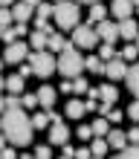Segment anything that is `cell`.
I'll list each match as a JSON object with an SVG mask.
<instances>
[{
	"label": "cell",
	"instance_id": "52a82bcc",
	"mask_svg": "<svg viewBox=\"0 0 139 159\" xmlns=\"http://www.w3.org/2000/svg\"><path fill=\"white\" fill-rule=\"evenodd\" d=\"M125 72H127V64H125V58H110V61H104V75L110 78V81H119V78H125Z\"/></svg>",
	"mask_w": 139,
	"mask_h": 159
},
{
	"label": "cell",
	"instance_id": "2e32d148",
	"mask_svg": "<svg viewBox=\"0 0 139 159\" xmlns=\"http://www.w3.org/2000/svg\"><path fill=\"white\" fill-rule=\"evenodd\" d=\"M23 87H26V78L17 72V75H9L6 78V90L12 93V96H23Z\"/></svg>",
	"mask_w": 139,
	"mask_h": 159
},
{
	"label": "cell",
	"instance_id": "8fae6325",
	"mask_svg": "<svg viewBox=\"0 0 139 159\" xmlns=\"http://www.w3.org/2000/svg\"><path fill=\"white\" fill-rule=\"evenodd\" d=\"M104 139H107V145L113 148V151H125V148H127V133L119 130V127H110Z\"/></svg>",
	"mask_w": 139,
	"mask_h": 159
},
{
	"label": "cell",
	"instance_id": "cb8c5ba5",
	"mask_svg": "<svg viewBox=\"0 0 139 159\" xmlns=\"http://www.w3.org/2000/svg\"><path fill=\"white\" fill-rule=\"evenodd\" d=\"M104 17H107V9L101 6V3H93V6H90V20H93V23L104 20Z\"/></svg>",
	"mask_w": 139,
	"mask_h": 159
},
{
	"label": "cell",
	"instance_id": "44dd1931",
	"mask_svg": "<svg viewBox=\"0 0 139 159\" xmlns=\"http://www.w3.org/2000/svg\"><path fill=\"white\" fill-rule=\"evenodd\" d=\"M93 136H107V130H110V121H107V116H99L96 121H93Z\"/></svg>",
	"mask_w": 139,
	"mask_h": 159
},
{
	"label": "cell",
	"instance_id": "b9f144b4",
	"mask_svg": "<svg viewBox=\"0 0 139 159\" xmlns=\"http://www.w3.org/2000/svg\"><path fill=\"white\" fill-rule=\"evenodd\" d=\"M0 159H17L15 148H3V151H0Z\"/></svg>",
	"mask_w": 139,
	"mask_h": 159
},
{
	"label": "cell",
	"instance_id": "5b68a950",
	"mask_svg": "<svg viewBox=\"0 0 139 159\" xmlns=\"http://www.w3.org/2000/svg\"><path fill=\"white\" fill-rule=\"evenodd\" d=\"M99 32H96V26H90V23H78L76 29H72V41L70 43H76L81 46V49H96V43H99Z\"/></svg>",
	"mask_w": 139,
	"mask_h": 159
},
{
	"label": "cell",
	"instance_id": "f5cc1de1",
	"mask_svg": "<svg viewBox=\"0 0 139 159\" xmlns=\"http://www.w3.org/2000/svg\"><path fill=\"white\" fill-rule=\"evenodd\" d=\"M3 136H6V133H0V151H3V142H6V139H3Z\"/></svg>",
	"mask_w": 139,
	"mask_h": 159
},
{
	"label": "cell",
	"instance_id": "3957f363",
	"mask_svg": "<svg viewBox=\"0 0 139 159\" xmlns=\"http://www.w3.org/2000/svg\"><path fill=\"white\" fill-rule=\"evenodd\" d=\"M58 72H61L64 78H78L81 72H84V58H81V52L76 49V43H67V46L61 49Z\"/></svg>",
	"mask_w": 139,
	"mask_h": 159
},
{
	"label": "cell",
	"instance_id": "6125c7cd",
	"mask_svg": "<svg viewBox=\"0 0 139 159\" xmlns=\"http://www.w3.org/2000/svg\"><path fill=\"white\" fill-rule=\"evenodd\" d=\"M61 159H70V156H61Z\"/></svg>",
	"mask_w": 139,
	"mask_h": 159
},
{
	"label": "cell",
	"instance_id": "4fadbf2b",
	"mask_svg": "<svg viewBox=\"0 0 139 159\" xmlns=\"http://www.w3.org/2000/svg\"><path fill=\"white\" fill-rule=\"evenodd\" d=\"M136 35H139V26H136V20H131V17L119 20V38H125V41H136Z\"/></svg>",
	"mask_w": 139,
	"mask_h": 159
},
{
	"label": "cell",
	"instance_id": "d6a6232c",
	"mask_svg": "<svg viewBox=\"0 0 139 159\" xmlns=\"http://www.w3.org/2000/svg\"><path fill=\"white\" fill-rule=\"evenodd\" d=\"M87 90H90V87H87V81L81 78V75L72 78V93H87Z\"/></svg>",
	"mask_w": 139,
	"mask_h": 159
},
{
	"label": "cell",
	"instance_id": "f907efd6",
	"mask_svg": "<svg viewBox=\"0 0 139 159\" xmlns=\"http://www.w3.org/2000/svg\"><path fill=\"white\" fill-rule=\"evenodd\" d=\"M3 90H6V78L0 75V93H3Z\"/></svg>",
	"mask_w": 139,
	"mask_h": 159
},
{
	"label": "cell",
	"instance_id": "9a60e30c",
	"mask_svg": "<svg viewBox=\"0 0 139 159\" xmlns=\"http://www.w3.org/2000/svg\"><path fill=\"white\" fill-rule=\"evenodd\" d=\"M55 98H58V93H55L49 84H46V87H41L38 90V104L41 107H46V110H52V104H55Z\"/></svg>",
	"mask_w": 139,
	"mask_h": 159
},
{
	"label": "cell",
	"instance_id": "9c48e42d",
	"mask_svg": "<svg viewBox=\"0 0 139 159\" xmlns=\"http://www.w3.org/2000/svg\"><path fill=\"white\" fill-rule=\"evenodd\" d=\"M96 32H99V38H101V41L113 43V41L119 38V20H116V23H110V20H99V23H96Z\"/></svg>",
	"mask_w": 139,
	"mask_h": 159
},
{
	"label": "cell",
	"instance_id": "ba28073f",
	"mask_svg": "<svg viewBox=\"0 0 139 159\" xmlns=\"http://www.w3.org/2000/svg\"><path fill=\"white\" fill-rule=\"evenodd\" d=\"M70 142V127L64 125V121H52V127H49V145H67Z\"/></svg>",
	"mask_w": 139,
	"mask_h": 159
},
{
	"label": "cell",
	"instance_id": "4dcf8cb0",
	"mask_svg": "<svg viewBox=\"0 0 139 159\" xmlns=\"http://www.w3.org/2000/svg\"><path fill=\"white\" fill-rule=\"evenodd\" d=\"M136 55H139V49H136V43H133V46H125V49L119 52V58H125V61H133Z\"/></svg>",
	"mask_w": 139,
	"mask_h": 159
},
{
	"label": "cell",
	"instance_id": "681fc988",
	"mask_svg": "<svg viewBox=\"0 0 139 159\" xmlns=\"http://www.w3.org/2000/svg\"><path fill=\"white\" fill-rule=\"evenodd\" d=\"M17 0H0V6H15Z\"/></svg>",
	"mask_w": 139,
	"mask_h": 159
},
{
	"label": "cell",
	"instance_id": "30bf717a",
	"mask_svg": "<svg viewBox=\"0 0 139 159\" xmlns=\"http://www.w3.org/2000/svg\"><path fill=\"white\" fill-rule=\"evenodd\" d=\"M12 17H15V23H29L35 17V9L29 3H23V0H17V3L12 6Z\"/></svg>",
	"mask_w": 139,
	"mask_h": 159
},
{
	"label": "cell",
	"instance_id": "60d3db41",
	"mask_svg": "<svg viewBox=\"0 0 139 159\" xmlns=\"http://www.w3.org/2000/svg\"><path fill=\"white\" fill-rule=\"evenodd\" d=\"M110 110H113V104H107V101H101V104L96 107V113H99V116H107Z\"/></svg>",
	"mask_w": 139,
	"mask_h": 159
},
{
	"label": "cell",
	"instance_id": "ffe728a7",
	"mask_svg": "<svg viewBox=\"0 0 139 159\" xmlns=\"http://www.w3.org/2000/svg\"><path fill=\"white\" fill-rule=\"evenodd\" d=\"M107 148H110V145H107V139H104V136H96V139L90 142V153H93V156H104V153H107Z\"/></svg>",
	"mask_w": 139,
	"mask_h": 159
},
{
	"label": "cell",
	"instance_id": "9f6ffc18",
	"mask_svg": "<svg viewBox=\"0 0 139 159\" xmlns=\"http://www.w3.org/2000/svg\"><path fill=\"white\" fill-rule=\"evenodd\" d=\"M3 32H6V29H3V26H0V38H3Z\"/></svg>",
	"mask_w": 139,
	"mask_h": 159
},
{
	"label": "cell",
	"instance_id": "83f0119b",
	"mask_svg": "<svg viewBox=\"0 0 139 159\" xmlns=\"http://www.w3.org/2000/svg\"><path fill=\"white\" fill-rule=\"evenodd\" d=\"M21 104H23V110L38 107V93H23V96H21Z\"/></svg>",
	"mask_w": 139,
	"mask_h": 159
},
{
	"label": "cell",
	"instance_id": "f1b7e54d",
	"mask_svg": "<svg viewBox=\"0 0 139 159\" xmlns=\"http://www.w3.org/2000/svg\"><path fill=\"white\" fill-rule=\"evenodd\" d=\"M119 159H139V145H127L125 151H119Z\"/></svg>",
	"mask_w": 139,
	"mask_h": 159
},
{
	"label": "cell",
	"instance_id": "7dc6e473",
	"mask_svg": "<svg viewBox=\"0 0 139 159\" xmlns=\"http://www.w3.org/2000/svg\"><path fill=\"white\" fill-rule=\"evenodd\" d=\"M21 75H23V78H29V75H35V72H32V67H29V64H26V67H21Z\"/></svg>",
	"mask_w": 139,
	"mask_h": 159
},
{
	"label": "cell",
	"instance_id": "d590c367",
	"mask_svg": "<svg viewBox=\"0 0 139 159\" xmlns=\"http://www.w3.org/2000/svg\"><path fill=\"white\" fill-rule=\"evenodd\" d=\"M35 159H52V153H49V148H46V145H41V148H35Z\"/></svg>",
	"mask_w": 139,
	"mask_h": 159
},
{
	"label": "cell",
	"instance_id": "836d02e7",
	"mask_svg": "<svg viewBox=\"0 0 139 159\" xmlns=\"http://www.w3.org/2000/svg\"><path fill=\"white\" fill-rule=\"evenodd\" d=\"M15 41H17V32H15V26H9V29L3 32V43L9 46V43H15Z\"/></svg>",
	"mask_w": 139,
	"mask_h": 159
},
{
	"label": "cell",
	"instance_id": "ab89813d",
	"mask_svg": "<svg viewBox=\"0 0 139 159\" xmlns=\"http://www.w3.org/2000/svg\"><path fill=\"white\" fill-rule=\"evenodd\" d=\"M72 159H93V153H90V148H78Z\"/></svg>",
	"mask_w": 139,
	"mask_h": 159
},
{
	"label": "cell",
	"instance_id": "8d00e7d4",
	"mask_svg": "<svg viewBox=\"0 0 139 159\" xmlns=\"http://www.w3.org/2000/svg\"><path fill=\"white\" fill-rule=\"evenodd\" d=\"M76 136H78V139H90V136H93V127H90V125H81V127L76 130Z\"/></svg>",
	"mask_w": 139,
	"mask_h": 159
},
{
	"label": "cell",
	"instance_id": "1f68e13d",
	"mask_svg": "<svg viewBox=\"0 0 139 159\" xmlns=\"http://www.w3.org/2000/svg\"><path fill=\"white\" fill-rule=\"evenodd\" d=\"M55 12V6H49V3H41L38 9H35V17H49Z\"/></svg>",
	"mask_w": 139,
	"mask_h": 159
},
{
	"label": "cell",
	"instance_id": "7c38bea8",
	"mask_svg": "<svg viewBox=\"0 0 139 159\" xmlns=\"http://www.w3.org/2000/svg\"><path fill=\"white\" fill-rule=\"evenodd\" d=\"M131 12H133V3H131V0H113V3H110V15H113L116 20L131 17Z\"/></svg>",
	"mask_w": 139,
	"mask_h": 159
},
{
	"label": "cell",
	"instance_id": "d6986e66",
	"mask_svg": "<svg viewBox=\"0 0 139 159\" xmlns=\"http://www.w3.org/2000/svg\"><path fill=\"white\" fill-rule=\"evenodd\" d=\"M84 70L96 72V75H104V61H101L99 55H90V58H84Z\"/></svg>",
	"mask_w": 139,
	"mask_h": 159
},
{
	"label": "cell",
	"instance_id": "91938a15",
	"mask_svg": "<svg viewBox=\"0 0 139 159\" xmlns=\"http://www.w3.org/2000/svg\"><path fill=\"white\" fill-rule=\"evenodd\" d=\"M0 130H3V119H0Z\"/></svg>",
	"mask_w": 139,
	"mask_h": 159
},
{
	"label": "cell",
	"instance_id": "74e56055",
	"mask_svg": "<svg viewBox=\"0 0 139 159\" xmlns=\"http://www.w3.org/2000/svg\"><path fill=\"white\" fill-rule=\"evenodd\" d=\"M127 119H133V121H139V98L133 101L131 107H127Z\"/></svg>",
	"mask_w": 139,
	"mask_h": 159
},
{
	"label": "cell",
	"instance_id": "bcb514c9",
	"mask_svg": "<svg viewBox=\"0 0 139 159\" xmlns=\"http://www.w3.org/2000/svg\"><path fill=\"white\" fill-rule=\"evenodd\" d=\"M61 93H72V78H67V81L61 84Z\"/></svg>",
	"mask_w": 139,
	"mask_h": 159
},
{
	"label": "cell",
	"instance_id": "603a6c76",
	"mask_svg": "<svg viewBox=\"0 0 139 159\" xmlns=\"http://www.w3.org/2000/svg\"><path fill=\"white\" fill-rule=\"evenodd\" d=\"M46 46H49V52H61L64 46H67V41H64V35H61V32H52V35H49V43H46Z\"/></svg>",
	"mask_w": 139,
	"mask_h": 159
},
{
	"label": "cell",
	"instance_id": "7a4b0ae2",
	"mask_svg": "<svg viewBox=\"0 0 139 159\" xmlns=\"http://www.w3.org/2000/svg\"><path fill=\"white\" fill-rule=\"evenodd\" d=\"M52 17H55V23H58V29L72 32V29L78 26V20H81V9H78L76 0H58V3H55Z\"/></svg>",
	"mask_w": 139,
	"mask_h": 159
},
{
	"label": "cell",
	"instance_id": "ac0fdd59",
	"mask_svg": "<svg viewBox=\"0 0 139 159\" xmlns=\"http://www.w3.org/2000/svg\"><path fill=\"white\" fill-rule=\"evenodd\" d=\"M46 43H49V35H44V32H38V29L29 35V46H32V52H41Z\"/></svg>",
	"mask_w": 139,
	"mask_h": 159
},
{
	"label": "cell",
	"instance_id": "f546056e",
	"mask_svg": "<svg viewBox=\"0 0 139 159\" xmlns=\"http://www.w3.org/2000/svg\"><path fill=\"white\" fill-rule=\"evenodd\" d=\"M32 23L38 26V32H44V35H52V29H49V17H35Z\"/></svg>",
	"mask_w": 139,
	"mask_h": 159
},
{
	"label": "cell",
	"instance_id": "be15d7a7",
	"mask_svg": "<svg viewBox=\"0 0 139 159\" xmlns=\"http://www.w3.org/2000/svg\"><path fill=\"white\" fill-rule=\"evenodd\" d=\"M93 159H101V156H93Z\"/></svg>",
	"mask_w": 139,
	"mask_h": 159
},
{
	"label": "cell",
	"instance_id": "277c9868",
	"mask_svg": "<svg viewBox=\"0 0 139 159\" xmlns=\"http://www.w3.org/2000/svg\"><path fill=\"white\" fill-rule=\"evenodd\" d=\"M29 67L38 78H49L52 72H58V61L52 58V52L41 49V52H29Z\"/></svg>",
	"mask_w": 139,
	"mask_h": 159
},
{
	"label": "cell",
	"instance_id": "11a10c76",
	"mask_svg": "<svg viewBox=\"0 0 139 159\" xmlns=\"http://www.w3.org/2000/svg\"><path fill=\"white\" fill-rule=\"evenodd\" d=\"M131 3H133V9H139V0H131Z\"/></svg>",
	"mask_w": 139,
	"mask_h": 159
},
{
	"label": "cell",
	"instance_id": "6f0895ef",
	"mask_svg": "<svg viewBox=\"0 0 139 159\" xmlns=\"http://www.w3.org/2000/svg\"><path fill=\"white\" fill-rule=\"evenodd\" d=\"M136 49H139V35H136Z\"/></svg>",
	"mask_w": 139,
	"mask_h": 159
},
{
	"label": "cell",
	"instance_id": "db71d44e",
	"mask_svg": "<svg viewBox=\"0 0 139 159\" xmlns=\"http://www.w3.org/2000/svg\"><path fill=\"white\" fill-rule=\"evenodd\" d=\"M78 3H90L93 6V3H99V0H78Z\"/></svg>",
	"mask_w": 139,
	"mask_h": 159
},
{
	"label": "cell",
	"instance_id": "484cf974",
	"mask_svg": "<svg viewBox=\"0 0 139 159\" xmlns=\"http://www.w3.org/2000/svg\"><path fill=\"white\" fill-rule=\"evenodd\" d=\"M49 121H52V119H49V110H46V113H35V116H32V127L41 130V127L49 125Z\"/></svg>",
	"mask_w": 139,
	"mask_h": 159
},
{
	"label": "cell",
	"instance_id": "8992f818",
	"mask_svg": "<svg viewBox=\"0 0 139 159\" xmlns=\"http://www.w3.org/2000/svg\"><path fill=\"white\" fill-rule=\"evenodd\" d=\"M26 58H29V46L21 43V41L9 43L6 52H3V61H6V64H21V61H26Z\"/></svg>",
	"mask_w": 139,
	"mask_h": 159
},
{
	"label": "cell",
	"instance_id": "d4e9b609",
	"mask_svg": "<svg viewBox=\"0 0 139 159\" xmlns=\"http://www.w3.org/2000/svg\"><path fill=\"white\" fill-rule=\"evenodd\" d=\"M0 26H3V29L15 26V17H12V9L9 6H0Z\"/></svg>",
	"mask_w": 139,
	"mask_h": 159
},
{
	"label": "cell",
	"instance_id": "5bb4252c",
	"mask_svg": "<svg viewBox=\"0 0 139 159\" xmlns=\"http://www.w3.org/2000/svg\"><path fill=\"white\" fill-rule=\"evenodd\" d=\"M125 84H127V93H133V96L139 98V64L127 67V72H125Z\"/></svg>",
	"mask_w": 139,
	"mask_h": 159
},
{
	"label": "cell",
	"instance_id": "680465c9",
	"mask_svg": "<svg viewBox=\"0 0 139 159\" xmlns=\"http://www.w3.org/2000/svg\"><path fill=\"white\" fill-rule=\"evenodd\" d=\"M21 159H35V156H21Z\"/></svg>",
	"mask_w": 139,
	"mask_h": 159
},
{
	"label": "cell",
	"instance_id": "ee69618b",
	"mask_svg": "<svg viewBox=\"0 0 139 159\" xmlns=\"http://www.w3.org/2000/svg\"><path fill=\"white\" fill-rule=\"evenodd\" d=\"M96 107H99V104H96V98H90L87 104H84V110H87V113H96Z\"/></svg>",
	"mask_w": 139,
	"mask_h": 159
},
{
	"label": "cell",
	"instance_id": "4316f807",
	"mask_svg": "<svg viewBox=\"0 0 139 159\" xmlns=\"http://www.w3.org/2000/svg\"><path fill=\"white\" fill-rule=\"evenodd\" d=\"M99 58H101V61H110V58H116V49H113V43H107V41L101 43V46H99Z\"/></svg>",
	"mask_w": 139,
	"mask_h": 159
},
{
	"label": "cell",
	"instance_id": "94428289",
	"mask_svg": "<svg viewBox=\"0 0 139 159\" xmlns=\"http://www.w3.org/2000/svg\"><path fill=\"white\" fill-rule=\"evenodd\" d=\"M0 70H3V61H0Z\"/></svg>",
	"mask_w": 139,
	"mask_h": 159
},
{
	"label": "cell",
	"instance_id": "7402d4cb",
	"mask_svg": "<svg viewBox=\"0 0 139 159\" xmlns=\"http://www.w3.org/2000/svg\"><path fill=\"white\" fill-rule=\"evenodd\" d=\"M84 113H87V110H84V104H81V101H76V98H70V101H67V116L81 119Z\"/></svg>",
	"mask_w": 139,
	"mask_h": 159
},
{
	"label": "cell",
	"instance_id": "f6af8a7d",
	"mask_svg": "<svg viewBox=\"0 0 139 159\" xmlns=\"http://www.w3.org/2000/svg\"><path fill=\"white\" fill-rule=\"evenodd\" d=\"M61 148H64V156H70V159L76 156V151H72V145H70V142H67V145H61Z\"/></svg>",
	"mask_w": 139,
	"mask_h": 159
},
{
	"label": "cell",
	"instance_id": "6da1fadb",
	"mask_svg": "<svg viewBox=\"0 0 139 159\" xmlns=\"http://www.w3.org/2000/svg\"><path fill=\"white\" fill-rule=\"evenodd\" d=\"M32 119L26 116V110L17 104V107H6L3 110V133L6 139L12 142L15 148H26L32 142Z\"/></svg>",
	"mask_w": 139,
	"mask_h": 159
},
{
	"label": "cell",
	"instance_id": "c3c4849f",
	"mask_svg": "<svg viewBox=\"0 0 139 159\" xmlns=\"http://www.w3.org/2000/svg\"><path fill=\"white\" fill-rule=\"evenodd\" d=\"M23 3H29V6H32V9H38V6H41V3H44V0H23Z\"/></svg>",
	"mask_w": 139,
	"mask_h": 159
},
{
	"label": "cell",
	"instance_id": "816d5d0a",
	"mask_svg": "<svg viewBox=\"0 0 139 159\" xmlns=\"http://www.w3.org/2000/svg\"><path fill=\"white\" fill-rule=\"evenodd\" d=\"M3 110H6V101H3V96H0V113H3Z\"/></svg>",
	"mask_w": 139,
	"mask_h": 159
},
{
	"label": "cell",
	"instance_id": "e0dca14e",
	"mask_svg": "<svg viewBox=\"0 0 139 159\" xmlns=\"http://www.w3.org/2000/svg\"><path fill=\"white\" fill-rule=\"evenodd\" d=\"M99 98L116 107V101H119V90L113 87V84H104V87H99Z\"/></svg>",
	"mask_w": 139,
	"mask_h": 159
},
{
	"label": "cell",
	"instance_id": "f35d334b",
	"mask_svg": "<svg viewBox=\"0 0 139 159\" xmlns=\"http://www.w3.org/2000/svg\"><path fill=\"white\" fill-rule=\"evenodd\" d=\"M127 145H139V127L127 130Z\"/></svg>",
	"mask_w": 139,
	"mask_h": 159
},
{
	"label": "cell",
	"instance_id": "e575fe53",
	"mask_svg": "<svg viewBox=\"0 0 139 159\" xmlns=\"http://www.w3.org/2000/svg\"><path fill=\"white\" fill-rule=\"evenodd\" d=\"M122 119H125V116H122V110H116V107H113V110L107 113V121H110V125H119Z\"/></svg>",
	"mask_w": 139,
	"mask_h": 159
},
{
	"label": "cell",
	"instance_id": "7bdbcfd3",
	"mask_svg": "<svg viewBox=\"0 0 139 159\" xmlns=\"http://www.w3.org/2000/svg\"><path fill=\"white\" fill-rule=\"evenodd\" d=\"M17 104H21V96H9L6 98V107H17ZM23 107V104H21Z\"/></svg>",
	"mask_w": 139,
	"mask_h": 159
}]
</instances>
